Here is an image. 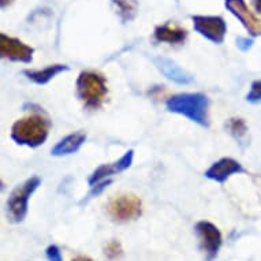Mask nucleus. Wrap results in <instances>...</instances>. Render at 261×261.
Here are the masks:
<instances>
[{"mask_svg": "<svg viewBox=\"0 0 261 261\" xmlns=\"http://www.w3.org/2000/svg\"><path fill=\"white\" fill-rule=\"evenodd\" d=\"M134 162V150L130 149L127 150L126 153L119 159V160H116L114 163V166H115V170H116V174H119V172H123L126 171L127 168L132 167V164Z\"/></svg>", "mask_w": 261, "mask_h": 261, "instance_id": "nucleus-18", "label": "nucleus"}, {"mask_svg": "<svg viewBox=\"0 0 261 261\" xmlns=\"http://www.w3.org/2000/svg\"><path fill=\"white\" fill-rule=\"evenodd\" d=\"M73 261H93V260H90L89 257H85V256H78L75 257Z\"/></svg>", "mask_w": 261, "mask_h": 261, "instance_id": "nucleus-25", "label": "nucleus"}, {"mask_svg": "<svg viewBox=\"0 0 261 261\" xmlns=\"http://www.w3.org/2000/svg\"><path fill=\"white\" fill-rule=\"evenodd\" d=\"M70 67L66 64H51L47 66L44 69H37V70H23L22 74L25 75L28 80L32 82H35L36 85H47L48 82L52 81L56 75L64 73V71H69Z\"/></svg>", "mask_w": 261, "mask_h": 261, "instance_id": "nucleus-14", "label": "nucleus"}, {"mask_svg": "<svg viewBox=\"0 0 261 261\" xmlns=\"http://www.w3.org/2000/svg\"><path fill=\"white\" fill-rule=\"evenodd\" d=\"M226 127L228 133L236 138L238 142H242L248 134V124L242 118H231L227 120Z\"/></svg>", "mask_w": 261, "mask_h": 261, "instance_id": "nucleus-16", "label": "nucleus"}, {"mask_svg": "<svg viewBox=\"0 0 261 261\" xmlns=\"http://www.w3.org/2000/svg\"><path fill=\"white\" fill-rule=\"evenodd\" d=\"M77 97L84 107L89 111H96L103 107L108 96L107 80L97 71L85 70L81 71L75 82Z\"/></svg>", "mask_w": 261, "mask_h": 261, "instance_id": "nucleus-3", "label": "nucleus"}, {"mask_svg": "<svg viewBox=\"0 0 261 261\" xmlns=\"http://www.w3.org/2000/svg\"><path fill=\"white\" fill-rule=\"evenodd\" d=\"M49 128L51 120L44 114L43 108H40L33 114L14 122L11 126V138L18 145L39 148L47 141Z\"/></svg>", "mask_w": 261, "mask_h": 261, "instance_id": "nucleus-1", "label": "nucleus"}, {"mask_svg": "<svg viewBox=\"0 0 261 261\" xmlns=\"http://www.w3.org/2000/svg\"><path fill=\"white\" fill-rule=\"evenodd\" d=\"M246 101L249 103H260L261 101V80H256V81L252 82V86H250V90L249 93L246 94Z\"/></svg>", "mask_w": 261, "mask_h": 261, "instance_id": "nucleus-19", "label": "nucleus"}, {"mask_svg": "<svg viewBox=\"0 0 261 261\" xmlns=\"http://www.w3.org/2000/svg\"><path fill=\"white\" fill-rule=\"evenodd\" d=\"M14 0H0V5H2V7L5 9V7H7V6H10L11 3H13Z\"/></svg>", "mask_w": 261, "mask_h": 261, "instance_id": "nucleus-24", "label": "nucleus"}, {"mask_svg": "<svg viewBox=\"0 0 261 261\" xmlns=\"http://www.w3.org/2000/svg\"><path fill=\"white\" fill-rule=\"evenodd\" d=\"M45 256H47L48 261H63L60 249L58 248L56 245H49V246L45 249Z\"/></svg>", "mask_w": 261, "mask_h": 261, "instance_id": "nucleus-22", "label": "nucleus"}, {"mask_svg": "<svg viewBox=\"0 0 261 261\" xmlns=\"http://www.w3.org/2000/svg\"><path fill=\"white\" fill-rule=\"evenodd\" d=\"M153 37L158 43H167L170 45H179L188 39V30L179 25L167 22L154 28Z\"/></svg>", "mask_w": 261, "mask_h": 261, "instance_id": "nucleus-12", "label": "nucleus"}, {"mask_svg": "<svg viewBox=\"0 0 261 261\" xmlns=\"http://www.w3.org/2000/svg\"><path fill=\"white\" fill-rule=\"evenodd\" d=\"M224 6L244 25L252 37L261 36V19L249 9L245 0H224Z\"/></svg>", "mask_w": 261, "mask_h": 261, "instance_id": "nucleus-9", "label": "nucleus"}, {"mask_svg": "<svg viewBox=\"0 0 261 261\" xmlns=\"http://www.w3.org/2000/svg\"><path fill=\"white\" fill-rule=\"evenodd\" d=\"M0 55L3 59L28 64L32 63V60H33L35 48L30 47L19 39L2 33L0 35Z\"/></svg>", "mask_w": 261, "mask_h": 261, "instance_id": "nucleus-8", "label": "nucleus"}, {"mask_svg": "<svg viewBox=\"0 0 261 261\" xmlns=\"http://www.w3.org/2000/svg\"><path fill=\"white\" fill-rule=\"evenodd\" d=\"M86 134L84 132H74L71 134H67L56 145L51 149V154L55 158H63L69 154L77 153L81 149V146L85 144Z\"/></svg>", "mask_w": 261, "mask_h": 261, "instance_id": "nucleus-13", "label": "nucleus"}, {"mask_svg": "<svg viewBox=\"0 0 261 261\" xmlns=\"http://www.w3.org/2000/svg\"><path fill=\"white\" fill-rule=\"evenodd\" d=\"M41 186V178L40 176H30L23 180L21 185H18L9 196L6 210H7V218L11 223H21L25 220L28 210H29V200L35 194V192Z\"/></svg>", "mask_w": 261, "mask_h": 261, "instance_id": "nucleus-4", "label": "nucleus"}, {"mask_svg": "<svg viewBox=\"0 0 261 261\" xmlns=\"http://www.w3.org/2000/svg\"><path fill=\"white\" fill-rule=\"evenodd\" d=\"M108 214L114 222H132L141 216L142 202L136 194H120L110 201Z\"/></svg>", "mask_w": 261, "mask_h": 261, "instance_id": "nucleus-5", "label": "nucleus"}, {"mask_svg": "<svg viewBox=\"0 0 261 261\" xmlns=\"http://www.w3.org/2000/svg\"><path fill=\"white\" fill-rule=\"evenodd\" d=\"M254 7L258 13H261V0H254Z\"/></svg>", "mask_w": 261, "mask_h": 261, "instance_id": "nucleus-26", "label": "nucleus"}, {"mask_svg": "<svg viewBox=\"0 0 261 261\" xmlns=\"http://www.w3.org/2000/svg\"><path fill=\"white\" fill-rule=\"evenodd\" d=\"M116 174V170H115V166H114V163L112 164H101L99 167L96 168L92 174L89 175V179H88V184L89 186H94L96 184H99L101 180L104 179H108L110 176L115 175Z\"/></svg>", "mask_w": 261, "mask_h": 261, "instance_id": "nucleus-17", "label": "nucleus"}, {"mask_svg": "<svg viewBox=\"0 0 261 261\" xmlns=\"http://www.w3.org/2000/svg\"><path fill=\"white\" fill-rule=\"evenodd\" d=\"M154 66L158 70L164 75V77L170 80V81L175 82L178 85H189L192 84L194 78L192 74L188 73L184 67H180L179 64L175 63L174 60L170 58H164V56H159L153 59Z\"/></svg>", "mask_w": 261, "mask_h": 261, "instance_id": "nucleus-11", "label": "nucleus"}, {"mask_svg": "<svg viewBox=\"0 0 261 261\" xmlns=\"http://www.w3.org/2000/svg\"><path fill=\"white\" fill-rule=\"evenodd\" d=\"M122 246L118 241H111L108 242V245L106 246V256L111 260H115V258H119L122 256Z\"/></svg>", "mask_w": 261, "mask_h": 261, "instance_id": "nucleus-20", "label": "nucleus"}, {"mask_svg": "<svg viewBox=\"0 0 261 261\" xmlns=\"http://www.w3.org/2000/svg\"><path fill=\"white\" fill-rule=\"evenodd\" d=\"M111 184H112V180L108 178V179L101 180V182H99V184H96L94 186H92V188H90L89 194L86 196V200H90V198L97 197V196H99V194H101V193H103L104 190H106V189H107Z\"/></svg>", "mask_w": 261, "mask_h": 261, "instance_id": "nucleus-21", "label": "nucleus"}, {"mask_svg": "<svg viewBox=\"0 0 261 261\" xmlns=\"http://www.w3.org/2000/svg\"><path fill=\"white\" fill-rule=\"evenodd\" d=\"M196 234L200 241V248L204 253H205L206 260L212 261L216 258L219 250L222 248L223 237L222 232L218 227L215 226L214 223L206 222V220H201L198 222L194 227Z\"/></svg>", "mask_w": 261, "mask_h": 261, "instance_id": "nucleus-7", "label": "nucleus"}, {"mask_svg": "<svg viewBox=\"0 0 261 261\" xmlns=\"http://www.w3.org/2000/svg\"><path fill=\"white\" fill-rule=\"evenodd\" d=\"M111 3L112 9L122 23L132 22L137 17L138 9H140L138 0H111Z\"/></svg>", "mask_w": 261, "mask_h": 261, "instance_id": "nucleus-15", "label": "nucleus"}, {"mask_svg": "<svg viewBox=\"0 0 261 261\" xmlns=\"http://www.w3.org/2000/svg\"><path fill=\"white\" fill-rule=\"evenodd\" d=\"M193 28L198 35L214 44H222L226 39L227 23L219 15H192Z\"/></svg>", "mask_w": 261, "mask_h": 261, "instance_id": "nucleus-6", "label": "nucleus"}, {"mask_svg": "<svg viewBox=\"0 0 261 261\" xmlns=\"http://www.w3.org/2000/svg\"><path fill=\"white\" fill-rule=\"evenodd\" d=\"M210 107L211 100L204 93H178L166 101L168 112L185 116L201 127H210Z\"/></svg>", "mask_w": 261, "mask_h": 261, "instance_id": "nucleus-2", "label": "nucleus"}, {"mask_svg": "<svg viewBox=\"0 0 261 261\" xmlns=\"http://www.w3.org/2000/svg\"><path fill=\"white\" fill-rule=\"evenodd\" d=\"M237 47L240 48L241 51H249L253 47V40L248 39V37H238L237 39Z\"/></svg>", "mask_w": 261, "mask_h": 261, "instance_id": "nucleus-23", "label": "nucleus"}, {"mask_svg": "<svg viewBox=\"0 0 261 261\" xmlns=\"http://www.w3.org/2000/svg\"><path fill=\"white\" fill-rule=\"evenodd\" d=\"M246 171L240 162L232 158H222L218 162L211 164V167L205 171V178L214 180L216 184H224L228 178L236 174H244Z\"/></svg>", "mask_w": 261, "mask_h": 261, "instance_id": "nucleus-10", "label": "nucleus"}]
</instances>
